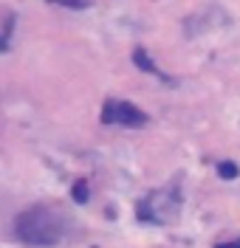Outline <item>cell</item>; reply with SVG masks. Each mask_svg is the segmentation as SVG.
I'll list each match as a JSON object with an SVG mask.
<instances>
[{"label":"cell","mask_w":240,"mask_h":248,"mask_svg":"<svg viewBox=\"0 0 240 248\" xmlns=\"http://www.w3.org/2000/svg\"><path fill=\"white\" fill-rule=\"evenodd\" d=\"M15 232L29 246H57L65 234V217L48 206H37L17 217Z\"/></svg>","instance_id":"6da1fadb"},{"label":"cell","mask_w":240,"mask_h":248,"mask_svg":"<svg viewBox=\"0 0 240 248\" xmlns=\"http://www.w3.org/2000/svg\"><path fill=\"white\" fill-rule=\"evenodd\" d=\"M102 122L105 124H119V127H144L147 124V113L139 110L130 102L122 99H111L105 110H102Z\"/></svg>","instance_id":"7a4b0ae2"},{"label":"cell","mask_w":240,"mask_h":248,"mask_svg":"<svg viewBox=\"0 0 240 248\" xmlns=\"http://www.w3.org/2000/svg\"><path fill=\"white\" fill-rule=\"evenodd\" d=\"M133 62H136V68H142V71H147V74H159V68L153 65V60L147 57V51H142V48L133 54Z\"/></svg>","instance_id":"3957f363"},{"label":"cell","mask_w":240,"mask_h":248,"mask_svg":"<svg viewBox=\"0 0 240 248\" xmlns=\"http://www.w3.org/2000/svg\"><path fill=\"white\" fill-rule=\"evenodd\" d=\"M218 175H221V178H238V164H232V161L218 164Z\"/></svg>","instance_id":"277c9868"},{"label":"cell","mask_w":240,"mask_h":248,"mask_svg":"<svg viewBox=\"0 0 240 248\" xmlns=\"http://www.w3.org/2000/svg\"><path fill=\"white\" fill-rule=\"evenodd\" d=\"M74 201L77 203L88 201V184H85V181H77V184H74Z\"/></svg>","instance_id":"5b68a950"},{"label":"cell","mask_w":240,"mask_h":248,"mask_svg":"<svg viewBox=\"0 0 240 248\" xmlns=\"http://www.w3.org/2000/svg\"><path fill=\"white\" fill-rule=\"evenodd\" d=\"M215 248H240V243H221V246H215Z\"/></svg>","instance_id":"8992f818"}]
</instances>
